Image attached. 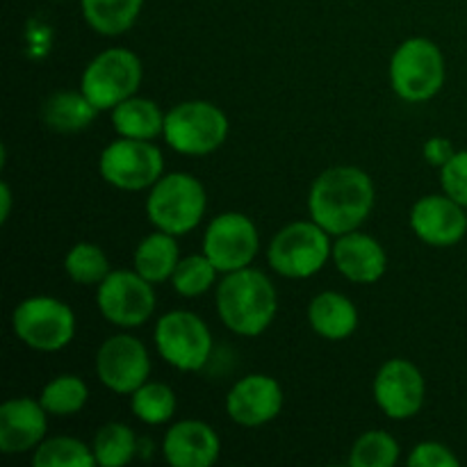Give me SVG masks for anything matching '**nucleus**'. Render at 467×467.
Wrapping results in <instances>:
<instances>
[{"mask_svg":"<svg viewBox=\"0 0 467 467\" xmlns=\"http://www.w3.org/2000/svg\"><path fill=\"white\" fill-rule=\"evenodd\" d=\"M374 208V182L358 167H331L308 192L310 219L331 237L358 231Z\"/></svg>","mask_w":467,"mask_h":467,"instance_id":"nucleus-1","label":"nucleus"},{"mask_svg":"<svg viewBox=\"0 0 467 467\" xmlns=\"http://www.w3.org/2000/svg\"><path fill=\"white\" fill-rule=\"evenodd\" d=\"M278 296L267 274L254 267L223 274L217 287V313L223 327L242 337L263 336L272 327Z\"/></svg>","mask_w":467,"mask_h":467,"instance_id":"nucleus-2","label":"nucleus"},{"mask_svg":"<svg viewBox=\"0 0 467 467\" xmlns=\"http://www.w3.org/2000/svg\"><path fill=\"white\" fill-rule=\"evenodd\" d=\"M208 194L199 178L185 171L164 173L146 196V214L158 231L187 235L201 223Z\"/></svg>","mask_w":467,"mask_h":467,"instance_id":"nucleus-3","label":"nucleus"},{"mask_svg":"<svg viewBox=\"0 0 467 467\" xmlns=\"http://www.w3.org/2000/svg\"><path fill=\"white\" fill-rule=\"evenodd\" d=\"M162 135L176 153L203 158L226 141L228 117L210 100H185L167 112Z\"/></svg>","mask_w":467,"mask_h":467,"instance_id":"nucleus-4","label":"nucleus"},{"mask_svg":"<svg viewBox=\"0 0 467 467\" xmlns=\"http://www.w3.org/2000/svg\"><path fill=\"white\" fill-rule=\"evenodd\" d=\"M328 258H333L331 235L313 219L283 226L267 249L269 267L281 276L296 281L322 272Z\"/></svg>","mask_w":467,"mask_h":467,"instance_id":"nucleus-5","label":"nucleus"},{"mask_svg":"<svg viewBox=\"0 0 467 467\" xmlns=\"http://www.w3.org/2000/svg\"><path fill=\"white\" fill-rule=\"evenodd\" d=\"M390 85L406 103L431 100L445 85V57L438 44L413 36L397 46L390 59Z\"/></svg>","mask_w":467,"mask_h":467,"instance_id":"nucleus-6","label":"nucleus"},{"mask_svg":"<svg viewBox=\"0 0 467 467\" xmlns=\"http://www.w3.org/2000/svg\"><path fill=\"white\" fill-rule=\"evenodd\" d=\"M14 336L44 354L62 351L76 336V313L55 296H27L12 313Z\"/></svg>","mask_w":467,"mask_h":467,"instance_id":"nucleus-7","label":"nucleus"},{"mask_svg":"<svg viewBox=\"0 0 467 467\" xmlns=\"http://www.w3.org/2000/svg\"><path fill=\"white\" fill-rule=\"evenodd\" d=\"M141 85V59L128 48H108L82 71L80 89L100 112L137 94Z\"/></svg>","mask_w":467,"mask_h":467,"instance_id":"nucleus-8","label":"nucleus"},{"mask_svg":"<svg viewBox=\"0 0 467 467\" xmlns=\"http://www.w3.org/2000/svg\"><path fill=\"white\" fill-rule=\"evenodd\" d=\"M158 354L164 363L181 372H199L213 354V333L199 315L190 310H171L155 324Z\"/></svg>","mask_w":467,"mask_h":467,"instance_id":"nucleus-9","label":"nucleus"},{"mask_svg":"<svg viewBox=\"0 0 467 467\" xmlns=\"http://www.w3.org/2000/svg\"><path fill=\"white\" fill-rule=\"evenodd\" d=\"M99 171L105 182L123 192L150 190L164 176L162 150L149 140L112 141L103 149Z\"/></svg>","mask_w":467,"mask_h":467,"instance_id":"nucleus-10","label":"nucleus"},{"mask_svg":"<svg viewBox=\"0 0 467 467\" xmlns=\"http://www.w3.org/2000/svg\"><path fill=\"white\" fill-rule=\"evenodd\" d=\"M96 290L100 315L119 328H137L149 322L155 310L153 283L140 272L112 269Z\"/></svg>","mask_w":467,"mask_h":467,"instance_id":"nucleus-11","label":"nucleus"},{"mask_svg":"<svg viewBox=\"0 0 467 467\" xmlns=\"http://www.w3.org/2000/svg\"><path fill=\"white\" fill-rule=\"evenodd\" d=\"M260 249L258 228L246 214L223 213L210 222L203 235V254L219 274L251 267Z\"/></svg>","mask_w":467,"mask_h":467,"instance_id":"nucleus-12","label":"nucleus"},{"mask_svg":"<svg viewBox=\"0 0 467 467\" xmlns=\"http://www.w3.org/2000/svg\"><path fill=\"white\" fill-rule=\"evenodd\" d=\"M96 374L108 390L132 395L150 374V356L144 342L126 333L108 337L96 354Z\"/></svg>","mask_w":467,"mask_h":467,"instance_id":"nucleus-13","label":"nucleus"},{"mask_svg":"<svg viewBox=\"0 0 467 467\" xmlns=\"http://www.w3.org/2000/svg\"><path fill=\"white\" fill-rule=\"evenodd\" d=\"M374 401L390 420H410L422 410L427 383L415 363L390 358L374 377Z\"/></svg>","mask_w":467,"mask_h":467,"instance_id":"nucleus-14","label":"nucleus"},{"mask_svg":"<svg viewBox=\"0 0 467 467\" xmlns=\"http://www.w3.org/2000/svg\"><path fill=\"white\" fill-rule=\"evenodd\" d=\"M283 409L281 383L267 374L240 379L226 395V413L240 427H263L278 418Z\"/></svg>","mask_w":467,"mask_h":467,"instance_id":"nucleus-15","label":"nucleus"},{"mask_svg":"<svg viewBox=\"0 0 467 467\" xmlns=\"http://www.w3.org/2000/svg\"><path fill=\"white\" fill-rule=\"evenodd\" d=\"M410 228L424 244L454 246L467 233L465 208L447 194L422 196L410 210Z\"/></svg>","mask_w":467,"mask_h":467,"instance_id":"nucleus-16","label":"nucleus"},{"mask_svg":"<svg viewBox=\"0 0 467 467\" xmlns=\"http://www.w3.org/2000/svg\"><path fill=\"white\" fill-rule=\"evenodd\" d=\"M48 413L41 401L30 397L9 400L0 406V451L7 456L26 454L44 442Z\"/></svg>","mask_w":467,"mask_h":467,"instance_id":"nucleus-17","label":"nucleus"},{"mask_svg":"<svg viewBox=\"0 0 467 467\" xmlns=\"http://www.w3.org/2000/svg\"><path fill=\"white\" fill-rule=\"evenodd\" d=\"M164 459L173 467H210L219 459L217 431L201 420H182L164 433Z\"/></svg>","mask_w":467,"mask_h":467,"instance_id":"nucleus-18","label":"nucleus"},{"mask_svg":"<svg viewBox=\"0 0 467 467\" xmlns=\"http://www.w3.org/2000/svg\"><path fill=\"white\" fill-rule=\"evenodd\" d=\"M333 263L347 281L369 285L386 274L388 255L374 237L351 231L337 237L333 244Z\"/></svg>","mask_w":467,"mask_h":467,"instance_id":"nucleus-19","label":"nucleus"},{"mask_svg":"<svg viewBox=\"0 0 467 467\" xmlns=\"http://www.w3.org/2000/svg\"><path fill=\"white\" fill-rule=\"evenodd\" d=\"M310 328L324 340H347L358 328V310L340 292H322L308 306Z\"/></svg>","mask_w":467,"mask_h":467,"instance_id":"nucleus-20","label":"nucleus"},{"mask_svg":"<svg viewBox=\"0 0 467 467\" xmlns=\"http://www.w3.org/2000/svg\"><path fill=\"white\" fill-rule=\"evenodd\" d=\"M100 109L80 91H57L41 108V119L55 132H80L94 123Z\"/></svg>","mask_w":467,"mask_h":467,"instance_id":"nucleus-21","label":"nucleus"},{"mask_svg":"<svg viewBox=\"0 0 467 467\" xmlns=\"http://www.w3.org/2000/svg\"><path fill=\"white\" fill-rule=\"evenodd\" d=\"M164 117L155 100L130 96L112 109V126L119 137L150 141L164 132Z\"/></svg>","mask_w":467,"mask_h":467,"instance_id":"nucleus-22","label":"nucleus"},{"mask_svg":"<svg viewBox=\"0 0 467 467\" xmlns=\"http://www.w3.org/2000/svg\"><path fill=\"white\" fill-rule=\"evenodd\" d=\"M178 263H181V251H178L176 235L164 231L146 235L135 249V272H140L153 285L169 281Z\"/></svg>","mask_w":467,"mask_h":467,"instance_id":"nucleus-23","label":"nucleus"},{"mask_svg":"<svg viewBox=\"0 0 467 467\" xmlns=\"http://www.w3.org/2000/svg\"><path fill=\"white\" fill-rule=\"evenodd\" d=\"M144 0H80L87 26L103 36H119L135 26Z\"/></svg>","mask_w":467,"mask_h":467,"instance_id":"nucleus-24","label":"nucleus"},{"mask_svg":"<svg viewBox=\"0 0 467 467\" xmlns=\"http://www.w3.org/2000/svg\"><path fill=\"white\" fill-rule=\"evenodd\" d=\"M87 400H89V388L76 374H59V377L50 379L39 395L46 413L55 415V418L78 415L87 406Z\"/></svg>","mask_w":467,"mask_h":467,"instance_id":"nucleus-25","label":"nucleus"},{"mask_svg":"<svg viewBox=\"0 0 467 467\" xmlns=\"http://www.w3.org/2000/svg\"><path fill=\"white\" fill-rule=\"evenodd\" d=\"M96 456V465L100 467H123L130 463L137 454V438L128 424L109 422L99 429L91 445Z\"/></svg>","mask_w":467,"mask_h":467,"instance_id":"nucleus-26","label":"nucleus"},{"mask_svg":"<svg viewBox=\"0 0 467 467\" xmlns=\"http://www.w3.org/2000/svg\"><path fill=\"white\" fill-rule=\"evenodd\" d=\"M130 409L140 422L158 427L176 413V392L167 383L146 381L130 395Z\"/></svg>","mask_w":467,"mask_h":467,"instance_id":"nucleus-27","label":"nucleus"},{"mask_svg":"<svg viewBox=\"0 0 467 467\" xmlns=\"http://www.w3.org/2000/svg\"><path fill=\"white\" fill-rule=\"evenodd\" d=\"M35 467H91L96 465V456L91 447L78 438L57 436L41 442L32 454Z\"/></svg>","mask_w":467,"mask_h":467,"instance_id":"nucleus-28","label":"nucleus"},{"mask_svg":"<svg viewBox=\"0 0 467 467\" xmlns=\"http://www.w3.org/2000/svg\"><path fill=\"white\" fill-rule=\"evenodd\" d=\"M64 272L73 283L80 285H99L112 269L105 251L91 242H78L68 249L64 258Z\"/></svg>","mask_w":467,"mask_h":467,"instance_id":"nucleus-29","label":"nucleus"},{"mask_svg":"<svg viewBox=\"0 0 467 467\" xmlns=\"http://www.w3.org/2000/svg\"><path fill=\"white\" fill-rule=\"evenodd\" d=\"M217 274L219 269L214 267L213 260L205 254L187 255V258H181L171 276L173 290L181 296H187V299L205 295L214 285V281H217Z\"/></svg>","mask_w":467,"mask_h":467,"instance_id":"nucleus-30","label":"nucleus"},{"mask_svg":"<svg viewBox=\"0 0 467 467\" xmlns=\"http://www.w3.org/2000/svg\"><path fill=\"white\" fill-rule=\"evenodd\" d=\"M400 461V445L386 431H368L354 442L349 463L354 467H392Z\"/></svg>","mask_w":467,"mask_h":467,"instance_id":"nucleus-31","label":"nucleus"},{"mask_svg":"<svg viewBox=\"0 0 467 467\" xmlns=\"http://www.w3.org/2000/svg\"><path fill=\"white\" fill-rule=\"evenodd\" d=\"M441 185L447 196L467 208V150H456L441 167Z\"/></svg>","mask_w":467,"mask_h":467,"instance_id":"nucleus-32","label":"nucleus"},{"mask_svg":"<svg viewBox=\"0 0 467 467\" xmlns=\"http://www.w3.org/2000/svg\"><path fill=\"white\" fill-rule=\"evenodd\" d=\"M406 463L410 467H459V459L447 445L429 441L415 445Z\"/></svg>","mask_w":467,"mask_h":467,"instance_id":"nucleus-33","label":"nucleus"},{"mask_svg":"<svg viewBox=\"0 0 467 467\" xmlns=\"http://www.w3.org/2000/svg\"><path fill=\"white\" fill-rule=\"evenodd\" d=\"M454 153L456 150L451 146V141L442 140V137H433V140H429L424 144V155H427L429 164H433V167H442Z\"/></svg>","mask_w":467,"mask_h":467,"instance_id":"nucleus-34","label":"nucleus"},{"mask_svg":"<svg viewBox=\"0 0 467 467\" xmlns=\"http://www.w3.org/2000/svg\"><path fill=\"white\" fill-rule=\"evenodd\" d=\"M0 201H3V208H0V222H7L9 213H12V190H9L7 182L0 185Z\"/></svg>","mask_w":467,"mask_h":467,"instance_id":"nucleus-35","label":"nucleus"}]
</instances>
